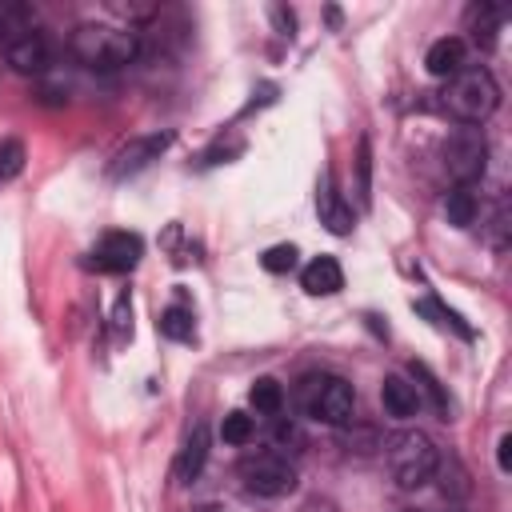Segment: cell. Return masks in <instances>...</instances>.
Listing matches in <instances>:
<instances>
[{
	"mask_svg": "<svg viewBox=\"0 0 512 512\" xmlns=\"http://www.w3.org/2000/svg\"><path fill=\"white\" fill-rule=\"evenodd\" d=\"M68 52L96 72H116L140 56V40L136 32L116 28V24H80L68 36Z\"/></svg>",
	"mask_w": 512,
	"mask_h": 512,
	"instance_id": "1",
	"label": "cell"
},
{
	"mask_svg": "<svg viewBox=\"0 0 512 512\" xmlns=\"http://www.w3.org/2000/svg\"><path fill=\"white\" fill-rule=\"evenodd\" d=\"M440 104H444L448 116H456L460 124L476 128L500 108V84L492 80L488 68H464L444 84Z\"/></svg>",
	"mask_w": 512,
	"mask_h": 512,
	"instance_id": "2",
	"label": "cell"
},
{
	"mask_svg": "<svg viewBox=\"0 0 512 512\" xmlns=\"http://www.w3.org/2000/svg\"><path fill=\"white\" fill-rule=\"evenodd\" d=\"M440 452L424 432H400L388 440V472L400 488H420L436 476Z\"/></svg>",
	"mask_w": 512,
	"mask_h": 512,
	"instance_id": "3",
	"label": "cell"
},
{
	"mask_svg": "<svg viewBox=\"0 0 512 512\" xmlns=\"http://www.w3.org/2000/svg\"><path fill=\"white\" fill-rule=\"evenodd\" d=\"M300 408L320 424H348L356 416V392L344 376H308L300 384Z\"/></svg>",
	"mask_w": 512,
	"mask_h": 512,
	"instance_id": "4",
	"label": "cell"
},
{
	"mask_svg": "<svg viewBox=\"0 0 512 512\" xmlns=\"http://www.w3.org/2000/svg\"><path fill=\"white\" fill-rule=\"evenodd\" d=\"M440 156H444V172L456 180V188H472L488 168V140L480 128L464 124L444 140Z\"/></svg>",
	"mask_w": 512,
	"mask_h": 512,
	"instance_id": "5",
	"label": "cell"
},
{
	"mask_svg": "<svg viewBox=\"0 0 512 512\" xmlns=\"http://www.w3.org/2000/svg\"><path fill=\"white\" fill-rule=\"evenodd\" d=\"M240 480L252 496H284L296 488V468L280 452H256V456H244Z\"/></svg>",
	"mask_w": 512,
	"mask_h": 512,
	"instance_id": "6",
	"label": "cell"
},
{
	"mask_svg": "<svg viewBox=\"0 0 512 512\" xmlns=\"http://www.w3.org/2000/svg\"><path fill=\"white\" fill-rule=\"evenodd\" d=\"M144 256V240L136 232H104L92 252H88V268L96 272H132Z\"/></svg>",
	"mask_w": 512,
	"mask_h": 512,
	"instance_id": "7",
	"label": "cell"
},
{
	"mask_svg": "<svg viewBox=\"0 0 512 512\" xmlns=\"http://www.w3.org/2000/svg\"><path fill=\"white\" fill-rule=\"evenodd\" d=\"M168 144H172V132H148V136H136L132 144H124V148L116 152L108 176H112V180H124V176L144 172L152 160H160V152H164Z\"/></svg>",
	"mask_w": 512,
	"mask_h": 512,
	"instance_id": "8",
	"label": "cell"
},
{
	"mask_svg": "<svg viewBox=\"0 0 512 512\" xmlns=\"http://www.w3.org/2000/svg\"><path fill=\"white\" fill-rule=\"evenodd\" d=\"M4 56H8V64H12L16 72L36 76V72H48V64H52V40H48L40 28H32V32H24V36H16V40L4 48Z\"/></svg>",
	"mask_w": 512,
	"mask_h": 512,
	"instance_id": "9",
	"label": "cell"
},
{
	"mask_svg": "<svg viewBox=\"0 0 512 512\" xmlns=\"http://www.w3.org/2000/svg\"><path fill=\"white\" fill-rule=\"evenodd\" d=\"M316 212H320V224H324L328 232H336V236H348V232H352V224H356L352 204L336 192L332 176H324V180H320V188H316Z\"/></svg>",
	"mask_w": 512,
	"mask_h": 512,
	"instance_id": "10",
	"label": "cell"
},
{
	"mask_svg": "<svg viewBox=\"0 0 512 512\" xmlns=\"http://www.w3.org/2000/svg\"><path fill=\"white\" fill-rule=\"evenodd\" d=\"M380 404H384L388 416L408 420V416L420 412L424 396H420V384H412V380H404V376H384V384H380Z\"/></svg>",
	"mask_w": 512,
	"mask_h": 512,
	"instance_id": "11",
	"label": "cell"
},
{
	"mask_svg": "<svg viewBox=\"0 0 512 512\" xmlns=\"http://www.w3.org/2000/svg\"><path fill=\"white\" fill-rule=\"evenodd\" d=\"M204 460H208V428L196 424V428L188 432V440L180 444V452H176V464H172L176 484H192V480L204 472Z\"/></svg>",
	"mask_w": 512,
	"mask_h": 512,
	"instance_id": "12",
	"label": "cell"
},
{
	"mask_svg": "<svg viewBox=\"0 0 512 512\" xmlns=\"http://www.w3.org/2000/svg\"><path fill=\"white\" fill-rule=\"evenodd\" d=\"M300 288H304L308 296H336V292L344 288V272H340V264H336L332 256H316V260L304 264Z\"/></svg>",
	"mask_w": 512,
	"mask_h": 512,
	"instance_id": "13",
	"label": "cell"
},
{
	"mask_svg": "<svg viewBox=\"0 0 512 512\" xmlns=\"http://www.w3.org/2000/svg\"><path fill=\"white\" fill-rule=\"evenodd\" d=\"M464 56H468V48H464V40H460V36H440V40L428 48L424 64H428V72H432V76L452 80L456 72H464Z\"/></svg>",
	"mask_w": 512,
	"mask_h": 512,
	"instance_id": "14",
	"label": "cell"
},
{
	"mask_svg": "<svg viewBox=\"0 0 512 512\" xmlns=\"http://www.w3.org/2000/svg\"><path fill=\"white\" fill-rule=\"evenodd\" d=\"M444 216H448V224H456V228L476 224V216H480L476 192H472V188H452L448 200H444Z\"/></svg>",
	"mask_w": 512,
	"mask_h": 512,
	"instance_id": "15",
	"label": "cell"
},
{
	"mask_svg": "<svg viewBox=\"0 0 512 512\" xmlns=\"http://www.w3.org/2000/svg\"><path fill=\"white\" fill-rule=\"evenodd\" d=\"M468 24H472V36H476V44H492L496 40V32H500V24H504V8H496V4H480V8H472L468 12Z\"/></svg>",
	"mask_w": 512,
	"mask_h": 512,
	"instance_id": "16",
	"label": "cell"
},
{
	"mask_svg": "<svg viewBox=\"0 0 512 512\" xmlns=\"http://www.w3.org/2000/svg\"><path fill=\"white\" fill-rule=\"evenodd\" d=\"M248 400H252V408H256L260 416H276V412L284 408V388H280V380L260 376V380L248 388Z\"/></svg>",
	"mask_w": 512,
	"mask_h": 512,
	"instance_id": "17",
	"label": "cell"
},
{
	"mask_svg": "<svg viewBox=\"0 0 512 512\" xmlns=\"http://www.w3.org/2000/svg\"><path fill=\"white\" fill-rule=\"evenodd\" d=\"M160 336H168V340H192V336H196V320H192V312L180 308V304L164 308V316H160Z\"/></svg>",
	"mask_w": 512,
	"mask_h": 512,
	"instance_id": "18",
	"label": "cell"
},
{
	"mask_svg": "<svg viewBox=\"0 0 512 512\" xmlns=\"http://www.w3.org/2000/svg\"><path fill=\"white\" fill-rule=\"evenodd\" d=\"M252 432H256V420H252L248 412H228L224 424H220V436H224L228 444H248Z\"/></svg>",
	"mask_w": 512,
	"mask_h": 512,
	"instance_id": "19",
	"label": "cell"
},
{
	"mask_svg": "<svg viewBox=\"0 0 512 512\" xmlns=\"http://www.w3.org/2000/svg\"><path fill=\"white\" fill-rule=\"evenodd\" d=\"M24 172V144L20 140H0V184L16 180Z\"/></svg>",
	"mask_w": 512,
	"mask_h": 512,
	"instance_id": "20",
	"label": "cell"
},
{
	"mask_svg": "<svg viewBox=\"0 0 512 512\" xmlns=\"http://www.w3.org/2000/svg\"><path fill=\"white\" fill-rule=\"evenodd\" d=\"M260 264H264L268 272H292V268H296V248H292V244H276V248L264 252Z\"/></svg>",
	"mask_w": 512,
	"mask_h": 512,
	"instance_id": "21",
	"label": "cell"
},
{
	"mask_svg": "<svg viewBox=\"0 0 512 512\" xmlns=\"http://www.w3.org/2000/svg\"><path fill=\"white\" fill-rule=\"evenodd\" d=\"M416 308H420V312H428V316H436V324H444V328H456L460 336H472V332H468V324H460V316H456L452 308H440L436 300H420Z\"/></svg>",
	"mask_w": 512,
	"mask_h": 512,
	"instance_id": "22",
	"label": "cell"
},
{
	"mask_svg": "<svg viewBox=\"0 0 512 512\" xmlns=\"http://www.w3.org/2000/svg\"><path fill=\"white\" fill-rule=\"evenodd\" d=\"M496 460H500V472L512 468V436H500V444H496Z\"/></svg>",
	"mask_w": 512,
	"mask_h": 512,
	"instance_id": "23",
	"label": "cell"
},
{
	"mask_svg": "<svg viewBox=\"0 0 512 512\" xmlns=\"http://www.w3.org/2000/svg\"><path fill=\"white\" fill-rule=\"evenodd\" d=\"M196 512H232V508H228V504H200Z\"/></svg>",
	"mask_w": 512,
	"mask_h": 512,
	"instance_id": "24",
	"label": "cell"
}]
</instances>
